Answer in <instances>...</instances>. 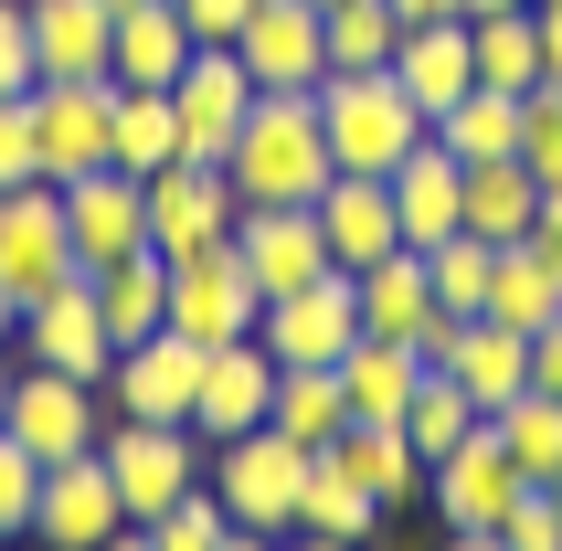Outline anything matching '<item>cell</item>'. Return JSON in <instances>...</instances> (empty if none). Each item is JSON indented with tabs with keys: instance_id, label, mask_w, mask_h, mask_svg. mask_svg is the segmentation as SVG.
<instances>
[{
	"instance_id": "cell-1",
	"label": "cell",
	"mask_w": 562,
	"mask_h": 551,
	"mask_svg": "<svg viewBox=\"0 0 562 551\" xmlns=\"http://www.w3.org/2000/svg\"><path fill=\"white\" fill-rule=\"evenodd\" d=\"M223 170H234V191H245V202H318V191L340 181L329 127H318V95H255Z\"/></svg>"
},
{
	"instance_id": "cell-2",
	"label": "cell",
	"mask_w": 562,
	"mask_h": 551,
	"mask_svg": "<svg viewBox=\"0 0 562 551\" xmlns=\"http://www.w3.org/2000/svg\"><path fill=\"white\" fill-rule=\"evenodd\" d=\"M318 127H329V159L361 170V181H393V170L436 138L425 106L393 86V64H382V75H318Z\"/></svg>"
},
{
	"instance_id": "cell-3",
	"label": "cell",
	"mask_w": 562,
	"mask_h": 551,
	"mask_svg": "<svg viewBox=\"0 0 562 551\" xmlns=\"http://www.w3.org/2000/svg\"><path fill=\"white\" fill-rule=\"evenodd\" d=\"M308 446L277 425H255V435H223L213 446V498L234 509V530H266V541H286L297 530V498H308Z\"/></svg>"
},
{
	"instance_id": "cell-4",
	"label": "cell",
	"mask_w": 562,
	"mask_h": 551,
	"mask_svg": "<svg viewBox=\"0 0 562 551\" xmlns=\"http://www.w3.org/2000/svg\"><path fill=\"white\" fill-rule=\"evenodd\" d=\"M95 457H106V477H117L127 520H159L170 498H191L202 477H213V446H202L191 425H138V414H106Z\"/></svg>"
},
{
	"instance_id": "cell-5",
	"label": "cell",
	"mask_w": 562,
	"mask_h": 551,
	"mask_svg": "<svg viewBox=\"0 0 562 551\" xmlns=\"http://www.w3.org/2000/svg\"><path fill=\"white\" fill-rule=\"evenodd\" d=\"M234 223H245V191H234L223 159H170V170H149V245L170 255V266L234 245Z\"/></svg>"
},
{
	"instance_id": "cell-6",
	"label": "cell",
	"mask_w": 562,
	"mask_h": 551,
	"mask_svg": "<svg viewBox=\"0 0 562 551\" xmlns=\"http://www.w3.org/2000/svg\"><path fill=\"white\" fill-rule=\"evenodd\" d=\"M266 350H277V371H340L350 339H361V276L329 266L318 286H297V297H266Z\"/></svg>"
},
{
	"instance_id": "cell-7",
	"label": "cell",
	"mask_w": 562,
	"mask_h": 551,
	"mask_svg": "<svg viewBox=\"0 0 562 551\" xmlns=\"http://www.w3.org/2000/svg\"><path fill=\"white\" fill-rule=\"evenodd\" d=\"M64 276H86L75 266V234H64V181L0 191V286H11V307L54 297Z\"/></svg>"
},
{
	"instance_id": "cell-8",
	"label": "cell",
	"mask_w": 562,
	"mask_h": 551,
	"mask_svg": "<svg viewBox=\"0 0 562 551\" xmlns=\"http://www.w3.org/2000/svg\"><path fill=\"white\" fill-rule=\"evenodd\" d=\"M64 234H75V266L86 276H106V266H127V255H159L149 245V181L138 170H86V181H64Z\"/></svg>"
},
{
	"instance_id": "cell-9",
	"label": "cell",
	"mask_w": 562,
	"mask_h": 551,
	"mask_svg": "<svg viewBox=\"0 0 562 551\" xmlns=\"http://www.w3.org/2000/svg\"><path fill=\"white\" fill-rule=\"evenodd\" d=\"M32 127H43V181H86V170H106L117 75H43V86H32Z\"/></svg>"
},
{
	"instance_id": "cell-10",
	"label": "cell",
	"mask_w": 562,
	"mask_h": 551,
	"mask_svg": "<svg viewBox=\"0 0 562 551\" xmlns=\"http://www.w3.org/2000/svg\"><path fill=\"white\" fill-rule=\"evenodd\" d=\"M0 435H22L43 466H64V457H86L95 435H106V393L95 382H75V371H11V414H0Z\"/></svg>"
},
{
	"instance_id": "cell-11",
	"label": "cell",
	"mask_w": 562,
	"mask_h": 551,
	"mask_svg": "<svg viewBox=\"0 0 562 551\" xmlns=\"http://www.w3.org/2000/svg\"><path fill=\"white\" fill-rule=\"evenodd\" d=\"M11 339H22V361H43V371H75V382H95V393H106V371H117V339H106L95 276H64L54 297H32Z\"/></svg>"
},
{
	"instance_id": "cell-12",
	"label": "cell",
	"mask_w": 562,
	"mask_h": 551,
	"mask_svg": "<svg viewBox=\"0 0 562 551\" xmlns=\"http://www.w3.org/2000/svg\"><path fill=\"white\" fill-rule=\"evenodd\" d=\"M170 329L202 339V350H223V339H255L266 329V286L245 276V255L213 245V255H191V266H170Z\"/></svg>"
},
{
	"instance_id": "cell-13",
	"label": "cell",
	"mask_w": 562,
	"mask_h": 551,
	"mask_svg": "<svg viewBox=\"0 0 562 551\" xmlns=\"http://www.w3.org/2000/svg\"><path fill=\"white\" fill-rule=\"evenodd\" d=\"M191 393H202V339L181 329L127 339L106 371V414H138V425H191Z\"/></svg>"
},
{
	"instance_id": "cell-14",
	"label": "cell",
	"mask_w": 562,
	"mask_h": 551,
	"mask_svg": "<svg viewBox=\"0 0 562 551\" xmlns=\"http://www.w3.org/2000/svg\"><path fill=\"white\" fill-rule=\"evenodd\" d=\"M234 64L255 75V95H318V75H329L318 0H255V22L234 32Z\"/></svg>"
},
{
	"instance_id": "cell-15",
	"label": "cell",
	"mask_w": 562,
	"mask_h": 551,
	"mask_svg": "<svg viewBox=\"0 0 562 551\" xmlns=\"http://www.w3.org/2000/svg\"><path fill=\"white\" fill-rule=\"evenodd\" d=\"M234 255H245V276L266 286V297H297V286H318V276H329L318 202H245V223H234Z\"/></svg>"
},
{
	"instance_id": "cell-16",
	"label": "cell",
	"mask_w": 562,
	"mask_h": 551,
	"mask_svg": "<svg viewBox=\"0 0 562 551\" xmlns=\"http://www.w3.org/2000/svg\"><path fill=\"white\" fill-rule=\"evenodd\" d=\"M361 329H372V339H414L425 361H446L457 318L436 307V276H425V245H393L382 266H361Z\"/></svg>"
},
{
	"instance_id": "cell-17",
	"label": "cell",
	"mask_w": 562,
	"mask_h": 551,
	"mask_svg": "<svg viewBox=\"0 0 562 551\" xmlns=\"http://www.w3.org/2000/svg\"><path fill=\"white\" fill-rule=\"evenodd\" d=\"M170 106H181V159H234V127L255 106V75L234 64V43H202V54L170 75Z\"/></svg>"
},
{
	"instance_id": "cell-18",
	"label": "cell",
	"mask_w": 562,
	"mask_h": 551,
	"mask_svg": "<svg viewBox=\"0 0 562 551\" xmlns=\"http://www.w3.org/2000/svg\"><path fill=\"white\" fill-rule=\"evenodd\" d=\"M127 530V498H117V477H106V457H64V466H43V509H32V541L43 551H95V541H117Z\"/></svg>"
},
{
	"instance_id": "cell-19",
	"label": "cell",
	"mask_w": 562,
	"mask_h": 551,
	"mask_svg": "<svg viewBox=\"0 0 562 551\" xmlns=\"http://www.w3.org/2000/svg\"><path fill=\"white\" fill-rule=\"evenodd\" d=\"M266 414H277V350H266V339H223V350H202L191 435H202V446H223V435H255Z\"/></svg>"
},
{
	"instance_id": "cell-20",
	"label": "cell",
	"mask_w": 562,
	"mask_h": 551,
	"mask_svg": "<svg viewBox=\"0 0 562 551\" xmlns=\"http://www.w3.org/2000/svg\"><path fill=\"white\" fill-rule=\"evenodd\" d=\"M520 488H531V477L509 466V446H499L488 425H477L457 457H436V466H425V498H436V520H446V530H499Z\"/></svg>"
},
{
	"instance_id": "cell-21",
	"label": "cell",
	"mask_w": 562,
	"mask_h": 551,
	"mask_svg": "<svg viewBox=\"0 0 562 551\" xmlns=\"http://www.w3.org/2000/svg\"><path fill=\"white\" fill-rule=\"evenodd\" d=\"M318 234H329V266H382V255L404 245V213H393V181H361V170H340V181L318 191Z\"/></svg>"
},
{
	"instance_id": "cell-22",
	"label": "cell",
	"mask_w": 562,
	"mask_h": 551,
	"mask_svg": "<svg viewBox=\"0 0 562 551\" xmlns=\"http://www.w3.org/2000/svg\"><path fill=\"white\" fill-rule=\"evenodd\" d=\"M393 86H404L414 106H425V127H436L446 106L477 86V32H468V11H457V22H414L404 54H393Z\"/></svg>"
},
{
	"instance_id": "cell-23",
	"label": "cell",
	"mask_w": 562,
	"mask_h": 551,
	"mask_svg": "<svg viewBox=\"0 0 562 551\" xmlns=\"http://www.w3.org/2000/svg\"><path fill=\"white\" fill-rule=\"evenodd\" d=\"M425 350H414V339H350V361H340V393H350V425H404L414 414V393H425Z\"/></svg>"
},
{
	"instance_id": "cell-24",
	"label": "cell",
	"mask_w": 562,
	"mask_h": 551,
	"mask_svg": "<svg viewBox=\"0 0 562 551\" xmlns=\"http://www.w3.org/2000/svg\"><path fill=\"white\" fill-rule=\"evenodd\" d=\"M393 213H404V245H446V234H468V159L425 138V149L393 170Z\"/></svg>"
},
{
	"instance_id": "cell-25",
	"label": "cell",
	"mask_w": 562,
	"mask_h": 551,
	"mask_svg": "<svg viewBox=\"0 0 562 551\" xmlns=\"http://www.w3.org/2000/svg\"><path fill=\"white\" fill-rule=\"evenodd\" d=\"M477 393V414H499L509 393H531V329H499V318H457V339H446V361Z\"/></svg>"
},
{
	"instance_id": "cell-26",
	"label": "cell",
	"mask_w": 562,
	"mask_h": 551,
	"mask_svg": "<svg viewBox=\"0 0 562 551\" xmlns=\"http://www.w3.org/2000/svg\"><path fill=\"white\" fill-rule=\"evenodd\" d=\"M106 54H117L106 0H32V64L43 75H106Z\"/></svg>"
},
{
	"instance_id": "cell-27",
	"label": "cell",
	"mask_w": 562,
	"mask_h": 551,
	"mask_svg": "<svg viewBox=\"0 0 562 551\" xmlns=\"http://www.w3.org/2000/svg\"><path fill=\"white\" fill-rule=\"evenodd\" d=\"M191 54H202V43H191L181 0H138V11H117V54H106V75H117V86H170Z\"/></svg>"
},
{
	"instance_id": "cell-28",
	"label": "cell",
	"mask_w": 562,
	"mask_h": 551,
	"mask_svg": "<svg viewBox=\"0 0 562 551\" xmlns=\"http://www.w3.org/2000/svg\"><path fill=\"white\" fill-rule=\"evenodd\" d=\"M106 159L117 170H170L181 159V106H170V86H117V127H106Z\"/></svg>"
},
{
	"instance_id": "cell-29",
	"label": "cell",
	"mask_w": 562,
	"mask_h": 551,
	"mask_svg": "<svg viewBox=\"0 0 562 551\" xmlns=\"http://www.w3.org/2000/svg\"><path fill=\"white\" fill-rule=\"evenodd\" d=\"M329 457H340L350 477L382 498V509H414V498H425V457H414V435H404V425H350Z\"/></svg>"
},
{
	"instance_id": "cell-30",
	"label": "cell",
	"mask_w": 562,
	"mask_h": 551,
	"mask_svg": "<svg viewBox=\"0 0 562 551\" xmlns=\"http://www.w3.org/2000/svg\"><path fill=\"white\" fill-rule=\"evenodd\" d=\"M318 43H329V75H382L404 54V11L393 0H329L318 11Z\"/></svg>"
},
{
	"instance_id": "cell-31",
	"label": "cell",
	"mask_w": 562,
	"mask_h": 551,
	"mask_svg": "<svg viewBox=\"0 0 562 551\" xmlns=\"http://www.w3.org/2000/svg\"><path fill=\"white\" fill-rule=\"evenodd\" d=\"M541 213V181L531 159H468V234H488V245H520Z\"/></svg>"
},
{
	"instance_id": "cell-32",
	"label": "cell",
	"mask_w": 562,
	"mask_h": 551,
	"mask_svg": "<svg viewBox=\"0 0 562 551\" xmlns=\"http://www.w3.org/2000/svg\"><path fill=\"white\" fill-rule=\"evenodd\" d=\"M95 307H106V339H149V329H170V255H127V266H106L95 276Z\"/></svg>"
},
{
	"instance_id": "cell-33",
	"label": "cell",
	"mask_w": 562,
	"mask_h": 551,
	"mask_svg": "<svg viewBox=\"0 0 562 551\" xmlns=\"http://www.w3.org/2000/svg\"><path fill=\"white\" fill-rule=\"evenodd\" d=\"M477 318H499V329H552L562 318V276L541 266L531 245H499V266H488V307H477Z\"/></svg>"
},
{
	"instance_id": "cell-34",
	"label": "cell",
	"mask_w": 562,
	"mask_h": 551,
	"mask_svg": "<svg viewBox=\"0 0 562 551\" xmlns=\"http://www.w3.org/2000/svg\"><path fill=\"white\" fill-rule=\"evenodd\" d=\"M277 435H297L308 457H329L350 435V393H340V371H277V414H266Z\"/></svg>"
},
{
	"instance_id": "cell-35",
	"label": "cell",
	"mask_w": 562,
	"mask_h": 551,
	"mask_svg": "<svg viewBox=\"0 0 562 551\" xmlns=\"http://www.w3.org/2000/svg\"><path fill=\"white\" fill-rule=\"evenodd\" d=\"M382 520H393V509H382V498L361 488V477H350L340 457H318V466H308V498H297V530H318V541H372Z\"/></svg>"
},
{
	"instance_id": "cell-36",
	"label": "cell",
	"mask_w": 562,
	"mask_h": 551,
	"mask_svg": "<svg viewBox=\"0 0 562 551\" xmlns=\"http://www.w3.org/2000/svg\"><path fill=\"white\" fill-rule=\"evenodd\" d=\"M477 86H499V95H531L541 86V0L531 11H477Z\"/></svg>"
},
{
	"instance_id": "cell-37",
	"label": "cell",
	"mask_w": 562,
	"mask_h": 551,
	"mask_svg": "<svg viewBox=\"0 0 562 551\" xmlns=\"http://www.w3.org/2000/svg\"><path fill=\"white\" fill-rule=\"evenodd\" d=\"M488 435L509 446V466H520L531 488L562 477V393H509L499 414H488Z\"/></svg>"
},
{
	"instance_id": "cell-38",
	"label": "cell",
	"mask_w": 562,
	"mask_h": 551,
	"mask_svg": "<svg viewBox=\"0 0 562 551\" xmlns=\"http://www.w3.org/2000/svg\"><path fill=\"white\" fill-rule=\"evenodd\" d=\"M436 138L457 159H520V95H499V86H468L457 106L436 117Z\"/></svg>"
},
{
	"instance_id": "cell-39",
	"label": "cell",
	"mask_w": 562,
	"mask_h": 551,
	"mask_svg": "<svg viewBox=\"0 0 562 551\" xmlns=\"http://www.w3.org/2000/svg\"><path fill=\"white\" fill-rule=\"evenodd\" d=\"M477 425H488V414H477V393H468V382H457V371H425V393H414V414H404L414 457H425V466H436V457H457Z\"/></svg>"
},
{
	"instance_id": "cell-40",
	"label": "cell",
	"mask_w": 562,
	"mask_h": 551,
	"mask_svg": "<svg viewBox=\"0 0 562 551\" xmlns=\"http://www.w3.org/2000/svg\"><path fill=\"white\" fill-rule=\"evenodd\" d=\"M488 266H499L488 234H446V245H425V276H436L446 318H477V307H488Z\"/></svg>"
},
{
	"instance_id": "cell-41",
	"label": "cell",
	"mask_w": 562,
	"mask_h": 551,
	"mask_svg": "<svg viewBox=\"0 0 562 551\" xmlns=\"http://www.w3.org/2000/svg\"><path fill=\"white\" fill-rule=\"evenodd\" d=\"M138 530H149V551H223V541H234V509H223L213 477H202L191 498H170V509H159V520H138Z\"/></svg>"
},
{
	"instance_id": "cell-42",
	"label": "cell",
	"mask_w": 562,
	"mask_h": 551,
	"mask_svg": "<svg viewBox=\"0 0 562 551\" xmlns=\"http://www.w3.org/2000/svg\"><path fill=\"white\" fill-rule=\"evenodd\" d=\"M32 509H43V457L0 435V541H32Z\"/></svg>"
},
{
	"instance_id": "cell-43",
	"label": "cell",
	"mask_w": 562,
	"mask_h": 551,
	"mask_svg": "<svg viewBox=\"0 0 562 551\" xmlns=\"http://www.w3.org/2000/svg\"><path fill=\"white\" fill-rule=\"evenodd\" d=\"M520 159H531L541 191H562V86H531V95H520Z\"/></svg>"
},
{
	"instance_id": "cell-44",
	"label": "cell",
	"mask_w": 562,
	"mask_h": 551,
	"mask_svg": "<svg viewBox=\"0 0 562 551\" xmlns=\"http://www.w3.org/2000/svg\"><path fill=\"white\" fill-rule=\"evenodd\" d=\"M43 181V127H32V95H11L0 106V191Z\"/></svg>"
},
{
	"instance_id": "cell-45",
	"label": "cell",
	"mask_w": 562,
	"mask_h": 551,
	"mask_svg": "<svg viewBox=\"0 0 562 551\" xmlns=\"http://www.w3.org/2000/svg\"><path fill=\"white\" fill-rule=\"evenodd\" d=\"M43 86V64H32V0H0V106L11 95Z\"/></svg>"
},
{
	"instance_id": "cell-46",
	"label": "cell",
	"mask_w": 562,
	"mask_h": 551,
	"mask_svg": "<svg viewBox=\"0 0 562 551\" xmlns=\"http://www.w3.org/2000/svg\"><path fill=\"white\" fill-rule=\"evenodd\" d=\"M499 541L509 551H562V498L552 488H520V498H509V520H499Z\"/></svg>"
},
{
	"instance_id": "cell-47",
	"label": "cell",
	"mask_w": 562,
	"mask_h": 551,
	"mask_svg": "<svg viewBox=\"0 0 562 551\" xmlns=\"http://www.w3.org/2000/svg\"><path fill=\"white\" fill-rule=\"evenodd\" d=\"M181 22H191V43H234L255 22V0H181Z\"/></svg>"
},
{
	"instance_id": "cell-48",
	"label": "cell",
	"mask_w": 562,
	"mask_h": 551,
	"mask_svg": "<svg viewBox=\"0 0 562 551\" xmlns=\"http://www.w3.org/2000/svg\"><path fill=\"white\" fill-rule=\"evenodd\" d=\"M520 245H531L541 266L562 276V191H541V213H531V234H520Z\"/></svg>"
},
{
	"instance_id": "cell-49",
	"label": "cell",
	"mask_w": 562,
	"mask_h": 551,
	"mask_svg": "<svg viewBox=\"0 0 562 551\" xmlns=\"http://www.w3.org/2000/svg\"><path fill=\"white\" fill-rule=\"evenodd\" d=\"M531 393H562V318L531 339Z\"/></svg>"
},
{
	"instance_id": "cell-50",
	"label": "cell",
	"mask_w": 562,
	"mask_h": 551,
	"mask_svg": "<svg viewBox=\"0 0 562 551\" xmlns=\"http://www.w3.org/2000/svg\"><path fill=\"white\" fill-rule=\"evenodd\" d=\"M541 86H562V0H541Z\"/></svg>"
},
{
	"instance_id": "cell-51",
	"label": "cell",
	"mask_w": 562,
	"mask_h": 551,
	"mask_svg": "<svg viewBox=\"0 0 562 551\" xmlns=\"http://www.w3.org/2000/svg\"><path fill=\"white\" fill-rule=\"evenodd\" d=\"M393 11H404V32H414V22H457L468 0H393Z\"/></svg>"
},
{
	"instance_id": "cell-52",
	"label": "cell",
	"mask_w": 562,
	"mask_h": 551,
	"mask_svg": "<svg viewBox=\"0 0 562 551\" xmlns=\"http://www.w3.org/2000/svg\"><path fill=\"white\" fill-rule=\"evenodd\" d=\"M446 551H509L499 530H446Z\"/></svg>"
},
{
	"instance_id": "cell-53",
	"label": "cell",
	"mask_w": 562,
	"mask_h": 551,
	"mask_svg": "<svg viewBox=\"0 0 562 551\" xmlns=\"http://www.w3.org/2000/svg\"><path fill=\"white\" fill-rule=\"evenodd\" d=\"M277 551H361V541H318V530H286Z\"/></svg>"
},
{
	"instance_id": "cell-54",
	"label": "cell",
	"mask_w": 562,
	"mask_h": 551,
	"mask_svg": "<svg viewBox=\"0 0 562 551\" xmlns=\"http://www.w3.org/2000/svg\"><path fill=\"white\" fill-rule=\"evenodd\" d=\"M95 551H149V530H138V520H127V530H117V541H95Z\"/></svg>"
},
{
	"instance_id": "cell-55",
	"label": "cell",
	"mask_w": 562,
	"mask_h": 551,
	"mask_svg": "<svg viewBox=\"0 0 562 551\" xmlns=\"http://www.w3.org/2000/svg\"><path fill=\"white\" fill-rule=\"evenodd\" d=\"M223 551H277V541H266V530H234V541H223Z\"/></svg>"
},
{
	"instance_id": "cell-56",
	"label": "cell",
	"mask_w": 562,
	"mask_h": 551,
	"mask_svg": "<svg viewBox=\"0 0 562 551\" xmlns=\"http://www.w3.org/2000/svg\"><path fill=\"white\" fill-rule=\"evenodd\" d=\"M11 329H22V307H11V286H0V339H11Z\"/></svg>"
},
{
	"instance_id": "cell-57",
	"label": "cell",
	"mask_w": 562,
	"mask_h": 551,
	"mask_svg": "<svg viewBox=\"0 0 562 551\" xmlns=\"http://www.w3.org/2000/svg\"><path fill=\"white\" fill-rule=\"evenodd\" d=\"M0 414H11V339H0Z\"/></svg>"
},
{
	"instance_id": "cell-58",
	"label": "cell",
	"mask_w": 562,
	"mask_h": 551,
	"mask_svg": "<svg viewBox=\"0 0 562 551\" xmlns=\"http://www.w3.org/2000/svg\"><path fill=\"white\" fill-rule=\"evenodd\" d=\"M106 11H138V0H106Z\"/></svg>"
},
{
	"instance_id": "cell-59",
	"label": "cell",
	"mask_w": 562,
	"mask_h": 551,
	"mask_svg": "<svg viewBox=\"0 0 562 551\" xmlns=\"http://www.w3.org/2000/svg\"><path fill=\"white\" fill-rule=\"evenodd\" d=\"M552 498H562V477H552Z\"/></svg>"
},
{
	"instance_id": "cell-60",
	"label": "cell",
	"mask_w": 562,
	"mask_h": 551,
	"mask_svg": "<svg viewBox=\"0 0 562 551\" xmlns=\"http://www.w3.org/2000/svg\"><path fill=\"white\" fill-rule=\"evenodd\" d=\"M318 11H329V0H318Z\"/></svg>"
},
{
	"instance_id": "cell-61",
	"label": "cell",
	"mask_w": 562,
	"mask_h": 551,
	"mask_svg": "<svg viewBox=\"0 0 562 551\" xmlns=\"http://www.w3.org/2000/svg\"><path fill=\"white\" fill-rule=\"evenodd\" d=\"M0 551H11V541H0Z\"/></svg>"
}]
</instances>
